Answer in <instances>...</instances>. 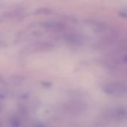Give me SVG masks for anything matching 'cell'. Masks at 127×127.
Listing matches in <instances>:
<instances>
[{
    "label": "cell",
    "instance_id": "obj_3",
    "mask_svg": "<svg viewBox=\"0 0 127 127\" xmlns=\"http://www.w3.org/2000/svg\"><path fill=\"white\" fill-rule=\"evenodd\" d=\"M126 108H127V116H126V120L127 121V106H126Z\"/></svg>",
    "mask_w": 127,
    "mask_h": 127
},
{
    "label": "cell",
    "instance_id": "obj_1",
    "mask_svg": "<svg viewBox=\"0 0 127 127\" xmlns=\"http://www.w3.org/2000/svg\"><path fill=\"white\" fill-rule=\"evenodd\" d=\"M103 91L106 95L115 97H127V82L125 81H112L105 83L103 86Z\"/></svg>",
    "mask_w": 127,
    "mask_h": 127
},
{
    "label": "cell",
    "instance_id": "obj_4",
    "mask_svg": "<svg viewBox=\"0 0 127 127\" xmlns=\"http://www.w3.org/2000/svg\"><path fill=\"white\" fill-rule=\"evenodd\" d=\"M125 60H126V61L127 62V56H126V57H125Z\"/></svg>",
    "mask_w": 127,
    "mask_h": 127
},
{
    "label": "cell",
    "instance_id": "obj_2",
    "mask_svg": "<svg viewBox=\"0 0 127 127\" xmlns=\"http://www.w3.org/2000/svg\"><path fill=\"white\" fill-rule=\"evenodd\" d=\"M45 28L51 31H62L63 29V25L58 22H47L45 23Z\"/></svg>",
    "mask_w": 127,
    "mask_h": 127
}]
</instances>
